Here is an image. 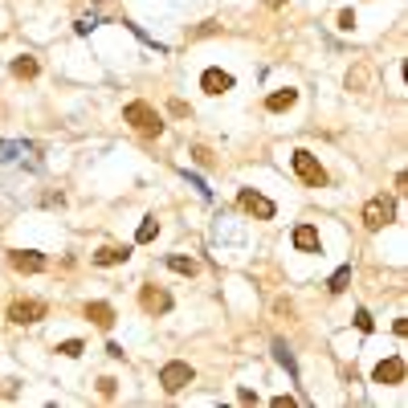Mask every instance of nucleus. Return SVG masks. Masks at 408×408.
<instances>
[{
	"label": "nucleus",
	"instance_id": "obj_19",
	"mask_svg": "<svg viewBox=\"0 0 408 408\" xmlns=\"http://www.w3.org/2000/svg\"><path fill=\"white\" fill-rule=\"evenodd\" d=\"M168 270H176V273H188V278H192V273L200 270V266H196L192 258H180V253H172V258H168Z\"/></svg>",
	"mask_w": 408,
	"mask_h": 408
},
{
	"label": "nucleus",
	"instance_id": "obj_13",
	"mask_svg": "<svg viewBox=\"0 0 408 408\" xmlns=\"http://www.w3.org/2000/svg\"><path fill=\"white\" fill-rule=\"evenodd\" d=\"M86 318H90L94 327L110 331V327H115V307H110V302H86Z\"/></svg>",
	"mask_w": 408,
	"mask_h": 408
},
{
	"label": "nucleus",
	"instance_id": "obj_12",
	"mask_svg": "<svg viewBox=\"0 0 408 408\" xmlns=\"http://www.w3.org/2000/svg\"><path fill=\"white\" fill-rule=\"evenodd\" d=\"M294 249H302V253H318V249H322L318 229L315 225H298V229H294Z\"/></svg>",
	"mask_w": 408,
	"mask_h": 408
},
{
	"label": "nucleus",
	"instance_id": "obj_1",
	"mask_svg": "<svg viewBox=\"0 0 408 408\" xmlns=\"http://www.w3.org/2000/svg\"><path fill=\"white\" fill-rule=\"evenodd\" d=\"M123 123H131V131H139V135H164V119L147 102H127L123 106Z\"/></svg>",
	"mask_w": 408,
	"mask_h": 408
},
{
	"label": "nucleus",
	"instance_id": "obj_24",
	"mask_svg": "<svg viewBox=\"0 0 408 408\" xmlns=\"http://www.w3.org/2000/svg\"><path fill=\"white\" fill-rule=\"evenodd\" d=\"M115 388H119V380H115V376H102V380H98V392H102L106 400L115 396Z\"/></svg>",
	"mask_w": 408,
	"mask_h": 408
},
{
	"label": "nucleus",
	"instance_id": "obj_16",
	"mask_svg": "<svg viewBox=\"0 0 408 408\" xmlns=\"http://www.w3.org/2000/svg\"><path fill=\"white\" fill-rule=\"evenodd\" d=\"M371 78H376V70H371V66H360L356 74H347V90H363V86H371Z\"/></svg>",
	"mask_w": 408,
	"mask_h": 408
},
{
	"label": "nucleus",
	"instance_id": "obj_21",
	"mask_svg": "<svg viewBox=\"0 0 408 408\" xmlns=\"http://www.w3.org/2000/svg\"><path fill=\"white\" fill-rule=\"evenodd\" d=\"M57 351H61V356H66V360H78V356H82V351H86V347H82V339H66V343H61V347H57Z\"/></svg>",
	"mask_w": 408,
	"mask_h": 408
},
{
	"label": "nucleus",
	"instance_id": "obj_10",
	"mask_svg": "<svg viewBox=\"0 0 408 408\" xmlns=\"http://www.w3.org/2000/svg\"><path fill=\"white\" fill-rule=\"evenodd\" d=\"M8 266L17 273H41L46 270V258L33 253V249H12V253H8Z\"/></svg>",
	"mask_w": 408,
	"mask_h": 408
},
{
	"label": "nucleus",
	"instance_id": "obj_7",
	"mask_svg": "<svg viewBox=\"0 0 408 408\" xmlns=\"http://www.w3.org/2000/svg\"><path fill=\"white\" fill-rule=\"evenodd\" d=\"M46 302H37V298H17L12 307H8V318L12 322H21V327H29V322H37V318H46Z\"/></svg>",
	"mask_w": 408,
	"mask_h": 408
},
{
	"label": "nucleus",
	"instance_id": "obj_2",
	"mask_svg": "<svg viewBox=\"0 0 408 408\" xmlns=\"http://www.w3.org/2000/svg\"><path fill=\"white\" fill-rule=\"evenodd\" d=\"M363 229H371V233H380L384 225H392L396 221V200L392 196H371L367 204H363Z\"/></svg>",
	"mask_w": 408,
	"mask_h": 408
},
{
	"label": "nucleus",
	"instance_id": "obj_17",
	"mask_svg": "<svg viewBox=\"0 0 408 408\" xmlns=\"http://www.w3.org/2000/svg\"><path fill=\"white\" fill-rule=\"evenodd\" d=\"M155 237H159V221H155V217H143L135 241H139V245H147V241H155Z\"/></svg>",
	"mask_w": 408,
	"mask_h": 408
},
{
	"label": "nucleus",
	"instance_id": "obj_23",
	"mask_svg": "<svg viewBox=\"0 0 408 408\" xmlns=\"http://www.w3.org/2000/svg\"><path fill=\"white\" fill-rule=\"evenodd\" d=\"M335 21H339V29H343V33H351V29H356V12H351V8H343Z\"/></svg>",
	"mask_w": 408,
	"mask_h": 408
},
{
	"label": "nucleus",
	"instance_id": "obj_5",
	"mask_svg": "<svg viewBox=\"0 0 408 408\" xmlns=\"http://www.w3.org/2000/svg\"><path fill=\"white\" fill-rule=\"evenodd\" d=\"M237 204H241L249 217H258V221H273V213H278L270 196H262V192H253V188H241V192H237Z\"/></svg>",
	"mask_w": 408,
	"mask_h": 408
},
{
	"label": "nucleus",
	"instance_id": "obj_6",
	"mask_svg": "<svg viewBox=\"0 0 408 408\" xmlns=\"http://www.w3.org/2000/svg\"><path fill=\"white\" fill-rule=\"evenodd\" d=\"M405 371H408L405 356H388V360L376 363L371 380H376V384H388V388H396V384H405Z\"/></svg>",
	"mask_w": 408,
	"mask_h": 408
},
{
	"label": "nucleus",
	"instance_id": "obj_3",
	"mask_svg": "<svg viewBox=\"0 0 408 408\" xmlns=\"http://www.w3.org/2000/svg\"><path fill=\"white\" fill-rule=\"evenodd\" d=\"M290 164H294V176L307 184V188H327V168L318 164L307 147H298V151L290 155Z\"/></svg>",
	"mask_w": 408,
	"mask_h": 408
},
{
	"label": "nucleus",
	"instance_id": "obj_27",
	"mask_svg": "<svg viewBox=\"0 0 408 408\" xmlns=\"http://www.w3.org/2000/svg\"><path fill=\"white\" fill-rule=\"evenodd\" d=\"M273 408H294V396H273Z\"/></svg>",
	"mask_w": 408,
	"mask_h": 408
},
{
	"label": "nucleus",
	"instance_id": "obj_15",
	"mask_svg": "<svg viewBox=\"0 0 408 408\" xmlns=\"http://www.w3.org/2000/svg\"><path fill=\"white\" fill-rule=\"evenodd\" d=\"M12 74L29 82V78H37V74H41V66H37V57H29V53H25V57H12Z\"/></svg>",
	"mask_w": 408,
	"mask_h": 408
},
{
	"label": "nucleus",
	"instance_id": "obj_26",
	"mask_svg": "<svg viewBox=\"0 0 408 408\" xmlns=\"http://www.w3.org/2000/svg\"><path fill=\"white\" fill-rule=\"evenodd\" d=\"M237 396H241V405H258V392H249V388H241Z\"/></svg>",
	"mask_w": 408,
	"mask_h": 408
},
{
	"label": "nucleus",
	"instance_id": "obj_8",
	"mask_svg": "<svg viewBox=\"0 0 408 408\" xmlns=\"http://www.w3.org/2000/svg\"><path fill=\"white\" fill-rule=\"evenodd\" d=\"M139 307H143L147 315H168V311H172V294L159 290V286H143V290H139Z\"/></svg>",
	"mask_w": 408,
	"mask_h": 408
},
{
	"label": "nucleus",
	"instance_id": "obj_22",
	"mask_svg": "<svg viewBox=\"0 0 408 408\" xmlns=\"http://www.w3.org/2000/svg\"><path fill=\"white\" fill-rule=\"evenodd\" d=\"M356 327H360L363 335H371V331H376V318L367 315V311H356Z\"/></svg>",
	"mask_w": 408,
	"mask_h": 408
},
{
	"label": "nucleus",
	"instance_id": "obj_28",
	"mask_svg": "<svg viewBox=\"0 0 408 408\" xmlns=\"http://www.w3.org/2000/svg\"><path fill=\"white\" fill-rule=\"evenodd\" d=\"M266 4H270V8H282V4H286V0H266Z\"/></svg>",
	"mask_w": 408,
	"mask_h": 408
},
{
	"label": "nucleus",
	"instance_id": "obj_14",
	"mask_svg": "<svg viewBox=\"0 0 408 408\" xmlns=\"http://www.w3.org/2000/svg\"><path fill=\"white\" fill-rule=\"evenodd\" d=\"M294 102H298V90H290V86H286V90H273L270 98H266V110L282 115V110H290Z\"/></svg>",
	"mask_w": 408,
	"mask_h": 408
},
{
	"label": "nucleus",
	"instance_id": "obj_18",
	"mask_svg": "<svg viewBox=\"0 0 408 408\" xmlns=\"http://www.w3.org/2000/svg\"><path fill=\"white\" fill-rule=\"evenodd\" d=\"M347 282H351V266H343V270H335V273H331L327 290H331V294H343V290H347Z\"/></svg>",
	"mask_w": 408,
	"mask_h": 408
},
{
	"label": "nucleus",
	"instance_id": "obj_11",
	"mask_svg": "<svg viewBox=\"0 0 408 408\" xmlns=\"http://www.w3.org/2000/svg\"><path fill=\"white\" fill-rule=\"evenodd\" d=\"M127 258H131V249H127V245H102L98 253H90V262H94V266H102V270H106V266H123Z\"/></svg>",
	"mask_w": 408,
	"mask_h": 408
},
{
	"label": "nucleus",
	"instance_id": "obj_9",
	"mask_svg": "<svg viewBox=\"0 0 408 408\" xmlns=\"http://www.w3.org/2000/svg\"><path fill=\"white\" fill-rule=\"evenodd\" d=\"M200 90L213 94V98H221V94L233 90V74H229V70H217V66L204 70V74H200Z\"/></svg>",
	"mask_w": 408,
	"mask_h": 408
},
{
	"label": "nucleus",
	"instance_id": "obj_25",
	"mask_svg": "<svg viewBox=\"0 0 408 408\" xmlns=\"http://www.w3.org/2000/svg\"><path fill=\"white\" fill-rule=\"evenodd\" d=\"M90 29H94V17H78V21H74V33H82V37H86Z\"/></svg>",
	"mask_w": 408,
	"mask_h": 408
},
{
	"label": "nucleus",
	"instance_id": "obj_20",
	"mask_svg": "<svg viewBox=\"0 0 408 408\" xmlns=\"http://www.w3.org/2000/svg\"><path fill=\"white\" fill-rule=\"evenodd\" d=\"M273 360L282 363V367H286L290 376H298V367H294V356H290V347H286V343H273Z\"/></svg>",
	"mask_w": 408,
	"mask_h": 408
},
{
	"label": "nucleus",
	"instance_id": "obj_4",
	"mask_svg": "<svg viewBox=\"0 0 408 408\" xmlns=\"http://www.w3.org/2000/svg\"><path fill=\"white\" fill-rule=\"evenodd\" d=\"M192 380H196V371H192L184 360H172V363L159 367V384H164V392H180V388H188Z\"/></svg>",
	"mask_w": 408,
	"mask_h": 408
}]
</instances>
